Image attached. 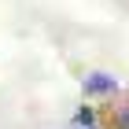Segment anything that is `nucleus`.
<instances>
[{
  "mask_svg": "<svg viewBox=\"0 0 129 129\" xmlns=\"http://www.w3.org/2000/svg\"><path fill=\"white\" fill-rule=\"evenodd\" d=\"M114 125H118V129H129V100L114 111Z\"/></svg>",
  "mask_w": 129,
  "mask_h": 129,
  "instance_id": "nucleus-3",
  "label": "nucleus"
},
{
  "mask_svg": "<svg viewBox=\"0 0 129 129\" xmlns=\"http://www.w3.org/2000/svg\"><path fill=\"white\" fill-rule=\"evenodd\" d=\"M85 129H96V125H85Z\"/></svg>",
  "mask_w": 129,
  "mask_h": 129,
  "instance_id": "nucleus-4",
  "label": "nucleus"
},
{
  "mask_svg": "<svg viewBox=\"0 0 129 129\" xmlns=\"http://www.w3.org/2000/svg\"><path fill=\"white\" fill-rule=\"evenodd\" d=\"M74 122H78V125H96V111H92V107H81L78 114H74Z\"/></svg>",
  "mask_w": 129,
  "mask_h": 129,
  "instance_id": "nucleus-2",
  "label": "nucleus"
},
{
  "mask_svg": "<svg viewBox=\"0 0 129 129\" xmlns=\"http://www.w3.org/2000/svg\"><path fill=\"white\" fill-rule=\"evenodd\" d=\"M81 89H85V96H111V92H118V81H114V74L96 70L89 78H81Z\"/></svg>",
  "mask_w": 129,
  "mask_h": 129,
  "instance_id": "nucleus-1",
  "label": "nucleus"
}]
</instances>
